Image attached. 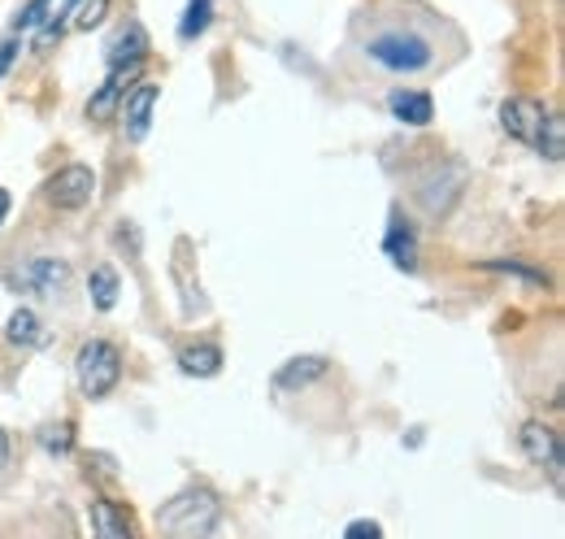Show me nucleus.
<instances>
[{"instance_id":"obj_29","label":"nucleus","mask_w":565,"mask_h":539,"mask_svg":"<svg viewBox=\"0 0 565 539\" xmlns=\"http://www.w3.org/2000/svg\"><path fill=\"white\" fill-rule=\"evenodd\" d=\"M4 462H9V435H4V426H0V471H4Z\"/></svg>"},{"instance_id":"obj_25","label":"nucleus","mask_w":565,"mask_h":539,"mask_svg":"<svg viewBox=\"0 0 565 539\" xmlns=\"http://www.w3.org/2000/svg\"><path fill=\"white\" fill-rule=\"evenodd\" d=\"M49 4H53V0H26V4L18 9V18H13V31H35V27L49 18Z\"/></svg>"},{"instance_id":"obj_26","label":"nucleus","mask_w":565,"mask_h":539,"mask_svg":"<svg viewBox=\"0 0 565 539\" xmlns=\"http://www.w3.org/2000/svg\"><path fill=\"white\" fill-rule=\"evenodd\" d=\"M344 536L349 539H361V536L379 539L383 536V527H379V522H370V518H361V522H349V527H344Z\"/></svg>"},{"instance_id":"obj_28","label":"nucleus","mask_w":565,"mask_h":539,"mask_svg":"<svg viewBox=\"0 0 565 539\" xmlns=\"http://www.w3.org/2000/svg\"><path fill=\"white\" fill-rule=\"evenodd\" d=\"M9 209H13V201H9V192L0 188V226H4V218H9Z\"/></svg>"},{"instance_id":"obj_6","label":"nucleus","mask_w":565,"mask_h":539,"mask_svg":"<svg viewBox=\"0 0 565 539\" xmlns=\"http://www.w3.org/2000/svg\"><path fill=\"white\" fill-rule=\"evenodd\" d=\"M522 453L535 462V466H544L548 478L562 487V435L553 431V426H544V422H522Z\"/></svg>"},{"instance_id":"obj_17","label":"nucleus","mask_w":565,"mask_h":539,"mask_svg":"<svg viewBox=\"0 0 565 539\" xmlns=\"http://www.w3.org/2000/svg\"><path fill=\"white\" fill-rule=\"evenodd\" d=\"M74 4L78 0H62V9H49V18L35 27V53H49L53 44H62V35H66V27L74 18Z\"/></svg>"},{"instance_id":"obj_15","label":"nucleus","mask_w":565,"mask_h":539,"mask_svg":"<svg viewBox=\"0 0 565 539\" xmlns=\"http://www.w3.org/2000/svg\"><path fill=\"white\" fill-rule=\"evenodd\" d=\"M222 366H226V357H222L217 344H192V348L179 352V370L192 374V379H213Z\"/></svg>"},{"instance_id":"obj_19","label":"nucleus","mask_w":565,"mask_h":539,"mask_svg":"<svg viewBox=\"0 0 565 539\" xmlns=\"http://www.w3.org/2000/svg\"><path fill=\"white\" fill-rule=\"evenodd\" d=\"M118 292H122V283H118V274L109 266H96L87 274V296H92L96 309H114L118 305Z\"/></svg>"},{"instance_id":"obj_18","label":"nucleus","mask_w":565,"mask_h":539,"mask_svg":"<svg viewBox=\"0 0 565 539\" xmlns=\"http://www.w3.org/2000/svg\"><path fill=\"white\" fill-rule=\"evenodd\" d=\"M461 183H466V175H452V183H444L439 175L435 179H426L423 183V192H418V201L426 204V213H448L452 209V201H457V192H461Z\"/></svg>"},{"instance_id":"obj_16","label":"nucleus","mask_w":565,"mask_h":539,"mask_svg":"<svg viewBox=\"0 0 565 539\" xmlns=\"http://www.w3.org/2000/svg\"><path fill=\"white\" fill-rule=\"evenodd\" d=\"M4 339L13 348H40L44 344V323L31 314V309H13L9 323H4Z\"/></svg>"},{"instance_id":"obj_1","label":"nucleus","mask_w":565,"mask_h":539,"mask_svg":"<svg viewBox=\"0 0 565 539\" xmlns=\"http://www.w3.org/2000/svg\"><path fill=\"white\" fill-rule=\"evenodd\" d=\"M365 62H374L387 74H423L435 66V40L423 35L418 27H387L365 40Z\"/></svg>"},{"instance_id":"obj_24","label":"nucleus","mask_w":565,"mask_h":539,"mask_svg":"<svg viewBox=\"0 0 565 539\" xmlns=\"http://www.w3.org/2000/svg\"><path fill=\"white\" fill-rule=\"evenodd\" d=\"M105 13H109V0H78L74 4V27L78 31H92V27L105 22Z\"/></svg>"},{"instance_id":"obj_3","label":"nucleus","mask_w":565,"mask_h":539,"mask_svg":"<svg viewBox=\"0 0 565 539\" xmlns=\"http://www.w3.org/2000/svg\"><path fill=\"white\" fill-rule=\"evenodd\" d=\"M74 379L87 401H105L122 383V352L109 339H87L74 357Z\"/></svg>"},{"instance_id":"obj_4","label":"nucleus","mask_w":565,"mask_h":539,"mask_svg":"<svg viewBox=\"0 0 565 539\" xmlns=\"http://www.w3.org/2000/svg\"><path fill=\"white\" fill-rule=\"evenodd\" d=\"M9 283L35 300H62L71 292V262L62 257H26L18 270H9Z\"/></svg>"},{"instance_id":"obj_14","label":"nucleus","mask_w":565,"mask_h":539,"mask_svg":"<svg viewBox=\"0 0 565 539\" xmlns=\"http://www.w3.org/2000/svg\"><path fill=\"white\" fill-rule=\"evenodd\" d=\"M327 370H331L327 357H291V361H282V370L275 374V388L279 392H287V388H309L313 379H327Z\"/></svg>"},{"instance_id":"obj_20","label":"nucleus","mask_w":565,"mask_h":539,"mask_svg":"<svg viewBox=\"0 0 565 539\" xmlns=\"http://www.w3.org/2000/svg\"><path fill=\"white\" fill-rule=\"evenodd\" d=\"M535 152H540L544 161H562L565 157V123L557 118V114L544 118V127H540V135H535Z\"/></svg>"},{"instance_id":"obj_10","label":"nucleus","mask_w":565,"mask_h":539,"mask_svg":"<svg viewBox=\"0 0 565 539\" xmlns=\"http://www.w3.org/2000/svg\"><path fill=\"white\" fill-rule=\"evenodd\" d=\"M148 53H152V40H148V31H143L136 18L122 22V27L109 35V44H105V62H109V66H143Z\"/></svg>"},{"instance_id":"obj_23","label":"nucleus","mask_w":565,"mask_h":539,"mask_svg":"<svg viewBox=\"0 0 565 539\" xmlns=\"http://www.w3.org/2000/svg\"><path fill=\"white\" fill-rule=\"evenodd\" d=\"M483 270H492V274H513V278H526L531 287H548V274L535 266H526V262H509V257H495V262H479Z\"/></svg>"},{"instance_id":"obj_12","label":"nucleus","mask_w":565,"mask_h":539,"mask_svg":"<svg viewBox=\"0 0 565 539\" xmlns=\"http://www.w3.org/2000/svg\"><path fill=\"white\" fill-rule=\"evenodd\" d=\"M383 253H387V262H392V266L405 270V274H414V270H418V235H414V226H409L401 213H392V222H387Z\"/></svg>"},{"instance_id":"obj_22","label":"nucleus","mask_w":565,"mask_h":539,"mask_svg":"<svg viewBox=\"0 0 565 539\" xmlns=\"http://www.w3.org/2000/svg\"><path fill=\"white\" fill-rule=\"evenodd\" d=\"M210 22H213V0H188V13H183V22H179V40L205 35Z\"/></svg>"},{"instance_id":"obj_27","label":"nucleus","mask_w":565,"mask_h":539,"mask_svg":"<svg viewBox=\"0 0 565 539\" xmlns=\"http://www.w3.org/2000/svg\"><path fill=\"white\" fill-rule=\"evenodd\" d=\"M13 57H18V40H13V35H4V40H0V78L9 74Z\"/></svg>"},{"instance_id":"obj_7","label":"nucleus","mask_w":565,"mask_h":539,"mask_svg":"<svg viewBox=\"0 0 565 539\" xmlns=\"http://www.w3.org/2000/svg\"><path fill=\"white\" fill-rule=\"evenodd\" d=\"M157 101H161V87L152 83V78H140L127 96H122V131L131 144H140L143 135L152 131V114H157Z\"/></svg>"},{"instance_id":"obj_9","label":"nucleus","mask_w":565,"mask_h":539,"mask_svg":"<svg viewBox=\"0 0 565 539\" xmlns=\"http://www.w3.org/2000/svg\"><path fill=\"white\" fill-rule=\"evenodd\" d=\"M140 78V66H109V78L96 87V96L87 101V118L92 123H109L118 109H122V96H127V83Z\"/></svg>"},{"instance_id":"obj_2","label":"nucleus","mask_w":565,"mask_h":539,"mask_svg":"<svg viewBox=\"0 0 565 539\" xmlns=\"http://www.w3.org/2000/svg\"><path fill=\"white\" fill-rule=\"evenodd\" d=\"M222 518V500L210 487H183L157 509V527L170 536H210Z\"/></svg>"},{"instance_id":"obj_8","label":"nucleus","mask_w":565,"mask_h":539,"mask_svg":"<svg viewBox=\"0 0 565 539\" xmlns=\"http://www.w3.org/2000/svg\"><path fill=\"white\" fill-rule=\"evenodd\" d=\"M544 118H548V109L540 101H526V96H513V101L500 105V127H504V135L518 139V144H531V148H535V135L544 127Z\"/></svg>"},{"instance_id":"obj_13","label":"nucleus","mask_w":565,"mask_h":539,"mask_svg":"<svg viewBox=\"0 0 565 539\" xmlns=\"http://www.w3.org/2000/svg\"><path fill=\"white\" fill-rule=\"evenodd\" d=\"M92 531L100 539H131L136 536V522H131L127 505H118V500H92Z\"/></svg>"},{"instance_id":"obj_5","label":"nucleus","mask_w":565,"mask_h":539,"mask_svg":"<svg viewBox=\"0 0 565 539\" xmlns=\"http://www.w3.org/2000/svg\"><path fill=\"white\" fill-rule=\"evenodd\" d=\"M92 197H96V175L87 166H62L44 183V201L53 204V209H66V213L92 204Z\"/></svg>"},{"instance_id":"obj_21","label":"nucleus","mask_w":565,"mask_h":539,"mask_svg":"<svg viewBox=\"0 0 565 539\" xmlns=\"http://www.w3.org/2000/svg\"><path fill=\"white\" fill-rule=\"evenodd\" d=\"M40 448H44L49 457H71V448H74V422L71 418L40 426Z\"/></svg>"},{"instance_id":"obj_11","label":"nucleus","mask_w":565,"mask_h":539,"mask_svg":"<svg viewBox=\"0 0 565 539\" xmlns=\"http://www.w3.org/2000/svg\"><path fill=\"white\" fill-rule=\"evenodd\" d=\"M387 114L405 127H430L435 101H430V92H418V87H396V92H387Z\"/></svg>"}]
</instances>
